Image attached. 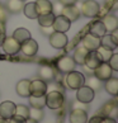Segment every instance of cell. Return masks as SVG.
<instances>
[{
    "label": "cell",
    "mask_w": 118,
    "mask_h": 123,
    "mask_svg": "<svg viewBox=\"0 0 118 123\" xmlns=\"http://www.w3.org/2000/svg\"><path fill=\"white\" fill-rule=\"evenodd\" d=\"M118 46V37L116 31L113 33H106L100 38V47L109 49V51H114Z\"/></svg>",
    "instance_id": "8"
},
{
    "label": "cell",
    "mask_w": 118,
    "mask_h": 123,
    "mask_svg": "<svg viewBox=\"0 0 118 123\" xmlns=\"http://www.w3.org/2000/svg\"><path fill=\"white\" fill-rule=\"evenodd\" d=\"M97 52H98L99 56H100V58H102L103 62H108V60H109L111 56L113 55V51L106 49V48H103V47H99V48L97 49Z\"/></svg>",
    "instance_id": "35"
},
{
    "label": "cell",
    "mask_w": 118,
    "mask_h": 123,
    "mask_svg": "<svg viewBox=\"0 0 118 123\" xmlns=\"http://www.w3.org/2000/svg\"><path fill=\"white\" fill-rule=\"evenodd\" d=\"M80 14H83L87 18H95L100 14V5L95 0H85L81 4Z\"/></svg>",
    "instance_id": "2"
},
{
    "label": "cell",
    "mask_w": 118,
    "mask_h": 123,
    "mask_svg": "<svg viewBox=\"0 0 118 123\" xmlns=\"http://www.w3.org/2000/svg\"><path fill=\"white\" fill-rule=\"evenodd\" d=\"M55 70L52 69L50 65H42L39 67V71H38V75H39V79L46 81V83H50V81H53V77H55Z\"/></svg>",
    "instance_id": "20"
},
{
    "label": "cell",
    "mask_w": 118,
    "mask_h": 123,
    "mask_svg": "<svg viewBox=\"0 0 118 123\" xmlns=\"http://www.w3.org/2000/svg\"><path fill=\"white\" fill-rule=\"evenodd\" d=\"M29 85H31V80H27V79H23L20 80L19 83L17 84V94L19 97H23V98H28L31 93H29Z\"/></svg>",
    "instance_id": "21"
},
{
    "label": "cell",
    "mask_w": 118,
    "mask_h": 123,
    "mask_svg": "<svg viewBox=\"0 0 118 123\" xmlns=\"http://www.w3.org/2000/svg\"><path fill=\"white\" fill-rule=\"evenodd\" d=\"M70 27H71V22L67 19L66 17H63L61 14L55 17V20H53V23H52V28L55 32L66 33V32L70 29Z\"/></svg>",
    "instance_id": "11"
},
{
    "label": "cell",
    "mask_w": 118,
    "mask_h": 123,
    "mask_svg": "<svg viewBox=\"0 0 118 123\" xmlns=\"http://www.w3.org/2000/svg\"><path fill=\"white\" fill-rule=\"evenodd\" d=\"M20 51L23 52L25 56L32 57V56H34V55H37V52H38V43L36 42L34 39L29 38L20 44Z\"/></svg>",
    "instance_id": "14"
},
{
    "label": "cell",
    "mask_w": 118,
    "mask_h": 123,
    "mask_svg": "<svg viewBox=\"0 0 118 123\" xmlns=\"http://www.w3.org/2000/svg\"><path fill=\"white\" fill-rule=\"evenodd\" d=\"M75 66H76V63L70 56H62L56 62V67L61 74H67V72L75 70Z\"/></svg>",
    "instance_id": "7"
},
{
    "label": "cell",
    "mask_w": 118,
    "mask_h": 123,
    "mask_svg": "<svg viewBox=\"0 0 118 123\" xmlns=\"http://www.w3.org/2000/svg\"><path fill=\"white\" fill-rule=\"evenodd\" d=\"M8 19V10L4 5H0V24H5Z\"/></svg>",
    "instance_id": "37"
},
{
    "label": "cell",
    "mask_w": 118,
    "mask_h": 123,
    "mask_svg": "<svg viewBox=\"0 0 118 123\" xmlns=\"http://www.w3.org/2000/svg\"><path fill=\"white\" fill-rule=\"evenodd\" d=\"M102 119H103L102 116H94L90 118L88 123H102Z\"/></svg>",
    "instance_id": "43"
},
{
    "label": "cell",
    "mask_w": 118,
    "mask_h": 123,
    "mask_svg": "<svg viewBox=\"0 0 118 123\" xmlns=\"http://www.w3.org/2000/svg\"><path fill=\"white\" fill-rule=\"evenodd\" d=\"M116 111H117L116 102H108L107 104H104V107L102 108L100 114H99V116H102V117H112L116 113Z\"/></svg>",
    "instance_id": "29"
},
{
    "label": "cell",
    "mask_w": 118,
    "mask_h": 123,
    "mask_svg": "<svg viewBox=\"0 0 118 123\" xmlns=\"http://www.w3.org/2000/svg\"><path fill=\"white\" fill-rule=\"evenodd\" d=\"M22 1H25V0H22Z\"/></svg>",
    "instance_id": "49"
},
{
    "label": "cell",
    "mask_w": 118,
    "mask_h": 123,
    "mask_svg": "<svg viewBox=\"0 0 118 123\" xmlns=\"http://www.w3.org/2000/svg\"><path fill=\"white\" fill-rule=\"evenodd\" d=\"M102 62L103 61H102V58L98 55L97 51H89L88 55H87V57H85V60H84V65H85L87 69L93 71L95 67H98Z\"/></svg>",
    "instance_id": "12"
},
{
    "label": "cell",
    "mask_w": 118,
    "mask_h": 123,
    "mask_svg": "<svg viewBox=\"0 0 118 123\" xmlns=\"http://www.w3.org/2000/svg\"><path fill=\"white\" fill-rule=\"evenodd\" d=\"M106 90L111 95H113V97H116L118 94V79L117 77H109L106 81Z\"/></svg>",
    "instance_id": "28"
},
{
    "label": "cell",
    "mask_w": 118,
    "mask_h": 123,
    "mask_svg": "<svg viewBox=\"0 0 118 123\" xmlns=\"http://www.w3.org/2000/svg\"><path fill=\"white\" fill-rule=\"evenodd\" d=\"M62 81L65 83V86H67V88H70L72 90H76L85 84V77L81 72L72 70L70 72H67V74H65Z\"/></svg>",
    "instance_id": "1"
},
{
    "label": "cell",
    "mask_w": 118,
    "mask_h": 123,
    "mask_svg": "<svg viewBox=\"0 0 118 123\" xmlns=\"http://www.w3.org/2000/svg\"><path fill=\"white\" fill-rule=\"evenodd\" d=\"M102 23L104 24L106 31L112 33V32L117 31V28H118V18L113 14H106L102 19Z\"/></svg>",
    "instance_id": "17"
},
{
    "label": "cell",
    "mask_w": 118,
    "mask_h": 123,
    "mask_svg": "<svg viewBox=\"0 0 118 123\" xmlns=\"http://www.w3.org/2000/svg\"><path fill=\"white\" fill-rule=\"evenodd\" d=\"M81 43H83V46L88 49V51H97V49L100 47V38L95 37L93 34H85L83 41H81Z\"/></svg>",
    "instance_id": "13"
},
{
    "label": "cell",
    "mask_w": 118,
    "mask_h": 123,
    "mask_svg": "<svg viewBox=\"0 0 118 123\" xmlns=\"http://www.w3.org/2000/svg\"><path fill=\"white\" fill-rule=\"evenodd\" d=\"M39 27H52V23L55 20V14L53 13H47V14H39L37 17Z\"/></svg>",
    "instance_id": "25"
},
{
    "label": "cell",
    "mask_w": 118,
    "mask_h": 123,
    "mask_svg": "<svg viewBox=\"0 0 118 123\" xmlns=\"http://www.w3.org/2000/svg\"><path fill=\"white\" fill-rule=\"evenodd\" d=\"M71 123H88V112L84 109H72L70 113Z\"/></svg>",
    "instance_id": "18"
},
{
    "label": "cell",
    "mask_w": 118,
    "mask_h": 123,
    "mask_svg": "<svg viewBox=\"0 0 118 123\" xmlns=\"http://www.w3.org/2000/svg\"><path fill=\"white\" fill-rule=\"evenodd\" d=\"M29 118L31 119H33V121H42V118H43V112H42V109H37V108H29Z\"/></svg>",
    "instance_id": "33"
},
{
    "label": "cell",
    "mask_w": 118,
    "mask_h": 123,
    "mask_svg": "<svg viewBox=\"0 0 118 123\" xmlns=\"http://www.w3.org/2000/svg\"><path fill=\"white\" fill-rule=\"evenodd\" d=\"M88 49L85 48L84 46H79L75 48L74 51V56H72V60L75 61V63H78V65H84V60L85 57H87L88 55Z\"/></svg>",
    "instance_id": "23"
},
{
    "label": "cell",
    "mask_w": 118,
    "mask_h": 123,
    "mask_svg": "<svg viewBox=\"0 0 118 123\" xmlns=\"http://www.w3.org/2000/svg\"><path fill=\"white\" fill-rule=\"evenodd\" d=\"M89 33L95 36L98 38H102L104 34L107 33L106 28H104V24L102 23V20H94L90 23L89 25Z\"/></svg>",
    "instance_id": "19"
},
{
    "label": "cell",
    "mask_w": 118,
    "mask_h": 123,
    "mask_svg": "<svg viewBox=\"0 0 118 123\" xmlns=\"http://www.w3.org/2000/svg\"><path fill=\"white\" fill-rule=\"evenodd\" d=\"M8 121H9V123H25V118L14 114L10 119H8Z\"/></svg>",
    "instance_id": "40"
},
{
    "label": "cell",
    "mask_w": 118,
    "mask_h": 123,
    "mask_svg": "<svg viewBox=\"0 0 118 123\" xmlns=\"http://www.w3.org/2000/svg\"><path fill=\"white\" fill-rule=\"evenodd\" d=\"M108 65L111 66V69L113 71H118V55L113 52V55L111 56V58L108 60Z\"/></svg>",
    "instance_id": "36"
},
{
    "label": "cell",
    "mask_w": 118,
    "mask_h": 123,
    "mask_svg": "<svg viewBox=\"0 0 118 123\" xmlns=\"http://www.w3.org/2000/svg\"><path fill=\"white\" fill-rule=\"evenodd\" d=\"M24 6V4L22 0H8L6 1V10L9 13H19L22 12V9H23Z\"/></svg>",
    "instance_id": "27"
},
{
    "label": "cell",
    "mask_w": 118,
    "mask_h": 123,
    "mask_svg": "<svg viewBox=\"0 0 118 123\" xmlns=\"http://www.w3.org/2000/svg\"><path fill=\"white\" fill-rule=\"evenodd\" d=\"M25 123H38V122H37V121L31 119V118H27V119H25Z\"/></svg>",
    "instance_id": "46"
},
{
    "label": "cell",
    "mask_w": 118,
    "mask_h": 123,
    "mask_svg": "<svg viewBox=\"0 0 118 123\" xmlns=\"http://www.w3.org/2000/svg\"><path fill=\"white\" fill-rule=\"evenodd\" d=\"M15 114L20 116L23 118H29V108L27 105H23V104H19V105H15Z\"/></svg>",
    "instance_id": "32"
},
{
    "label": "cell",
    "mask_w": 118,
    "mask_h": 123,
    "mask_svg": "<svg viewBox=\"0 0 118 123\" xmlns=\"http://www.w3.org/2000/svg\"><path fill=\"white\" fill-rule=\"evenodd\" d=\"M63 6H70V5H75V4H78L79 0H58Z\"/></svg>",
    "instance_id": "41"
},
{
    "label": "cell",
    "mask_w": 118,
    "mask_h": 123,
    "mask_svg": "<svg viewBox=\"0 0 118 123\" xmlns=\"http://www.w3.org/2000/svg\"><path fill=\"white\" fill-rule=\"evenodd\" d=\"M94 99V90L90 89L89 86L83 85L79 89H76V100H79L81 103L89 104Z\"/></svg>",
    "instance_id": "10"
},
{
    "label": "cell",
    "mask_w": 118,
    "mask_h": 123,
    "mask_svg": "<svg viewBox=\"0 0 118 123\" xmlns=\"http://www.w3.org/2000/svg\"><path fill=\"white\" fill-rule=\"evenodd\" d=\"M23 13L27 18L29 19H37L38 17V12H37V8H36V3H28L23 6Z\"/></svg>",
    "instance_id": "26"
},
{
    "label": "cell",
    "mask_w": 118,
    "mask_h": 123,
    "mask_svg": "<svg viewBox=\"0 0 118 123\" xmlns=\"http://www.w3.org/2000/svg\"><path fill=\"white\" fill-rule=\"evenodd\" d=\"M72 109H84V111H89V105L88 104H85V103H81L79 102V100H76V102L72 104Z\"/></svg>",
    "instance_id": "39"
},
{
    "label": "cell",
    "mask_w": 118,
    "mask_h": 123,
    "mask_svg": "<svg viewBox=\"0 0 118 123\" xmlns=\"http://www.w3.org/2000/svg\"><path fill=\"white\" fill-rule=\"evenodd\" d=\"M44 97H46V105L50 109H60L65 102L63 94L60 92H47Z\"/></svg>",
    "instance_id": "3"
},
{
    "label": "cell",
    "mask_w": 118,
    "mask_h": 123,
    "mask_svg": "<svg viewBox=\"0 0 118 123\" xmlns=\"http://www.w3.org/2000/svg\"><path fill=\"white\" fill-rule=\"evenodd\" d=\"M84 85L89 86L90 89H93L94 92H95V90H99V89H100V80L93 75V76H89L88 79L85 80V84H84Z\"/></svg>",
    "instance_id": "31"
},
{
    "label": "cell",
    "mask_w": 118,
    "mask_h": 123,
    "mask_svg": "<svg viewBox=\"0 0 118 123\" xmlns=\"http://www.w3.org/2000/svg\"><path fill=\"white\" fill-rule=\"evenodd\" d=\"M13 38H14L17 42H19L20 44L25 42L27 39H29L32 38L31 37V32L27 29V28H17L14 32H13V36H12Z\"/></svg>",
    "instance_id": "22"
},
{
    "label": "cell",
    "mask_w": 118,
    "mask_h": 123,
    "mask_svg": "<svg viewBox=\"0 0 118 123\" xmlns=\"http://www.w3.org/2000/svg\"><path fill=\"white\" fill-rule=\"evenodd\" d=\"M117 1L118 0H106V10L108 9V10H109V9H112L113 8V5H117Z\"/></svg>",
    "instance_id": "42"
},
{
    "label": "cell",
    "mask_w": 118,
    "mask_h": 123,
    "mask_svg": "<svg viewBox=\"0 0 118 123\" xmlns=\"http://www.w3.org/2000/svg\"><path fill=\"white\" fill-rule=\"evenodd\" d=\"M1 48L6 55H15L20 51V43L13 37H4L1 39Z\"/></svg>",
    "instance_id": "5"
},
{
    "label": "cell",
    "mask_w": 118,
    "mask_h": 123,
    "mask_svg": "<svg viewBox=\"0 0 118 123\" xmlns=\"http://www.w3.org/2000/svg\"><path fill=\"white\" fill-rule=\"evenodd\" d=\"M41 28H42V32H43V33L44 34H51L52 33V32H55V31H53V28H52V27H41Z\"/></svg>",
    "instance_id": "44"
},
{
    "label": "cell",
    "mask_w": 118,
    "mask_h": 123,
    "mask_svg": "<svg viewBox=\"0 0 118 123\" xmlns=\"http://www.w3.org/2000/svg\"><path fill=\"white\" fill-rule=\"evenodd\" d=\"M61 15L66 17L70 22H75V20H78L79 17H80V8L78 6V4L70 5V6H63L62 12H61Z\"/></svg>",
    "instance_id": "16"
},
{
    "label": "cell",
    "mask_w": 118,
    "mask_h": 123,
    "mask_svg": "<svg viewBox=\"0 0 118 123\" xmlns=\"http://www.w3.org/2000/svg\"><path fill=\"white\" fill-rule=\"evenodd\" d=\"M29 93L33 97H42L47 93V83L41 79H34L31 81L29 85Z\"/></svg>",
    "instance_id": "6"
},
{
    "label": "cell",
    "mask_w": 118,
    "mask_h": 123,
    "mask_svg": "<svg viewBox=\"0 0 118 123\" xmlns=\"http://www.w3.org/2000/svg\"><path fill=\"white\" fill-rule=\"evenodd\" d=\"M29 104L32 108H37V109H42L46 105V97L42 95V97H33V95H29Z\"/></svg>",
    "instance_id": "30"
},
{
    "label": "cell",
    "mask_w": 118,
    "mask_h": 123,
    "mask_svg": "<svg viewBox=\"0 0 118 123\" xmlns=\"http://www.w3.org/2000/svg\"><path fill=\"white\" fill-rule=\"evenodd\" d=\"M93 72H94V76L98 77L100 81H107L113 75V70L108 65V62H102L98 67H95L93 70Z\"/></svg>",
    "instance_id": "9"
},
{
    "label": "cell",
    "mask_w": 118,
    "mask_h": 123,
    "mask_svg": "<svg viewBox=\"0 0 118 123\" xmlns=\"http://www.w3.org/2000/svg\"><path fill=\"white\" fill-rule=\"evenodd\" d=\"M15 114V104L13 102H3L0 104V117L5 118V119H10V118Z\"/></svg>",
    "instance_id": "15"
},
{
    "label": "cell",
    "mask_w": 118,
    "mask_h": 123,
    "mask_svg": "<svg viewBox=\"0 0 118 123\" xmlns=\"http://www.w3.org/2000/svg\"><path fill=\"white\" fill-rule=\"evenodd\" d=\"M69 43V38H67L66 33H61V32H52L50 34V44L53 48L61 49L65 48Z\"/></svg>",
    "instance_id": "4"
},
{
    "label": "cell",
    "mask_w": 118,
    "mask_h": 123,
    "mask_svg": "<svg viewBox=\"0 0 118 123\" xmlns=\"http://www.w3.org/2000/svg\"><path fill=\"white\" fill-rule=\"evenodd\" d=\"M62 83H57V81H50L47 84V92H60L63 94L65 88L61 85Z\"/></svg>",
    "instance_id": "34"
},
{
    "label": "cell",
    "mask_w": 118,
    "mask_h": 123,
    "mask_svg": "<svg viewBox=\"0 0 118 123\" xmlns=\"http://www.w3.org/2000/svg\"><path fill=\"white\" fill-rule=\"evenodd\" d=\"M62 9H63V5L60 3V1H56L55 4H52V13L55 14V17L56 15H60L61 14V12H62Z\"/></svg>",
    "instance_id": "38"
},
{
    "label": "cell",
    "mask_w": 118,
    "mask_h": 123,
    "mask_svg": "<svg viewBox=\"0 0 118 123\" xmlns=\"http://www.w3.org/2000/svg\"><path fill=\"white\" fill-rule=\"evenodd\" d=\"M36 8H37L38 15L39 14H47L52 13V3L50 0H37L36 1Z\"/></svg>",
    "instance_id": "24"
},
{
    "label": "cell",
    "mask_w": 118,
    "mask_h": 123,
    "mask_svg": "<svg viewBox=\"0 0 118 123\" xmlns=\"http://www.w3.org/2000/svg\"><path fill=\"white\" fill-rule=\"evenodd\" d=\"M0 123H9V121L5 119V118H1V117H0Z\"/></svg>",
    "instance_id": "47"
},
{
    "label": "cell",
    "mask_w": 118,
    "mask_h": 123,
    "mask_svg": "<svg viewBox=\"0 0 118 123\" xmlns=\"http://www.w3.org/2000/svg\"><path fill=\"white\" fill-rule=\"evenodd\" d=\"M102 123H117V122H116L114 118H112V117H103Z\"/></svg>",
    "instance_id": "45"
},
{
    "label": "cell",
    "mask_w": 118,
    "mask_h": 123,
    "mask_svg": "<svg viewBox=\"0 0 118 123\" xmlns=\"http://www.w3.org/2000/svg\"><path fill=\"white\" fill-rule=\"evenodd\" d=\"M0 36H3V32L1 31H0Z\"/></svg>",
    "instance_id": "48"
}]
</instances>
